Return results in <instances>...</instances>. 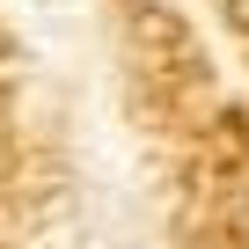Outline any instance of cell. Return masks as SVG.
Segmentation results:
<instances>
[{"mask_svg": "<svg viewBox=\"0 0 249 249\" xmlns=\"http://www.w3.org/2000/svg\"><path fill=\"white\" fill-rule=\"evenodd\" d=\"M124 249H140V242H124Z\"/></svg>", "mask_w": 249, "mask_h": 249, "instance_id": "1", "label": "cell"}]
</instances>
